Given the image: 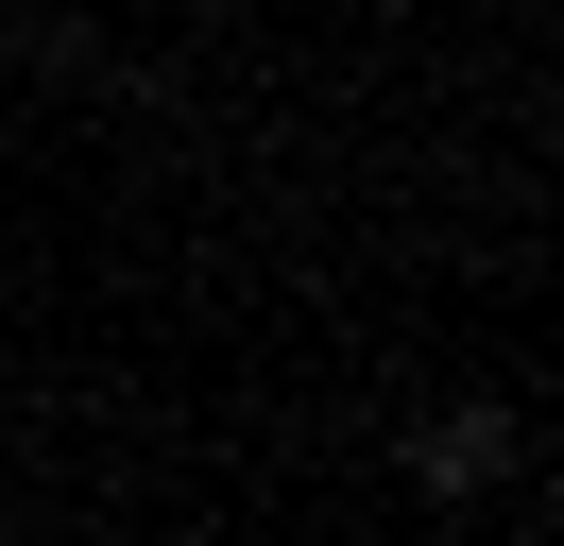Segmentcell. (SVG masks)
<instances>
[{
	"label": "cell",
	"mask_w": 564,
	"mask_h": 546,
	"mask_svg": "<svg viewBox=\"0 0 564 546\" xmlns=\"http://www.w3.org/2000/svg\"><path fill=\"white\" fill-rule=\"evenodd\" d=\"M496 478H513V410H427L411 427V495H496Z\"/></svg>",
	"instance_id": "6da1fadb"
}]
</instances>
